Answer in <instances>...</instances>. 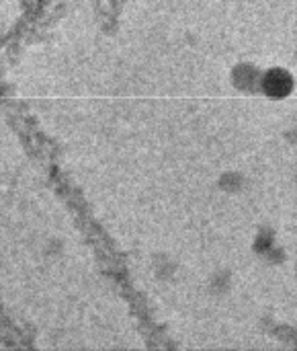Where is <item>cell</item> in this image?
<instances>
[{"label": "cell", "mask_w": 297, "mask_h": 351, "mask_svg": "<svg viewBox=\"0 0 297 351\" xmlns=\"http://www.w3.org/2000/svg\"><path fill=\"white\" fill-rule=\"evenodd\" d=\"M265 88H267L271 95L281 97V95L289 93V88H292V78H289L285 72H281V70H273V72L267 76V80H265Z\"/></svg>", "instance_id": "1"}]
</instances>
